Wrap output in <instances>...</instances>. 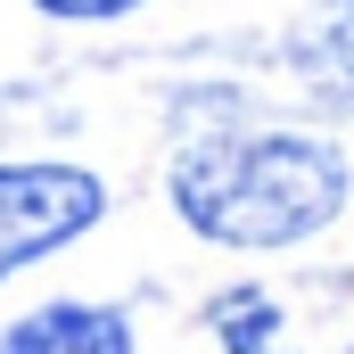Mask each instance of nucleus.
<instances>
[{"mask_svg": "<svg viewBox=\"0 0 354 354\" xmlns=\"http://www.w3.org/2000/svg\"><path fill=\"white\" fill-rule=\"evenodd\" d=\"M174 206L198 239L223 248H297L346 206V157L313 132L198 140L174 157Z\"/></svg>", "mask_w": 354, "mask_h": 354, "instance_id": "obj_1", "label": "nucleus"}, {"mask_svg": "<svg viewBox=\"0 0 354 354\" xmlns=\"http://www.w3.org/2000/svg\"><path fill=\"white\" fill-rule=\"evenodd\" d=\"M107 214V189L83 165H0V280Z\"/></svg>", "mask_w": 354, "mask_h": 354, "instance_id": "obj_2", "label": "nucleus"}, {"mask_svg": "<svg viewBox=\"0 0 354 354\" xmlns=\"http://www.w3.org/2000/svg\"><path fill=\"white\" fill-rule=\"evenodd\" d=\"M0 354H132V330L115 305H41L8 322Z\"/></svg>", "mask_w": 354, "mask_h": 354, "instance_id": "obj_3", "label": "nucleus"}, {"mask_svg": "<svg viewBox=\"0 0 354 354\" xmlns=\"http://www.w3.org/2000/svg\"><path fill=\"white\" fill-rule=\"evenodd\" d=\"M297 66L330 91H354V0H322L313 25L297 33Z\"/></svg>", "mask_w": 354, "mask_h": 354, "instance_id": "obj_4", "label": "nucleus"}, {"mask_svg": "<svg viewBox=\"0 0 354 354\" xmlns=\"http://www.w3.org/2000/svg\"><path fill=\"white\" fill-rule=\"evenodd\" d=\"M272 330H280V305H272L264 288H239V297L214 305V338H223L231 354H264Z\"/></svg>", "mask_w": 354, "mask_h": 354, "instance_id": "obj_5", "label": "nucleus"}, {"mask_svg": "<svg viewBox=\"0 0 354 354\" xmlns=\"http://www.w3.org/2000/svg\"><path fill=\"white\" fill-rule=\"evenodd\" d=\"M33 8H50V17H124L132 0H33Z\"/></svg>", "mask_w": 354, "mask_h": 354, "instance_id": "obj_6", "label": "nucleus"}]
</instances>
